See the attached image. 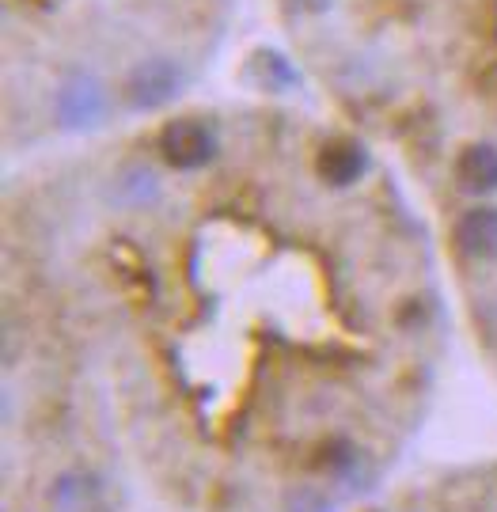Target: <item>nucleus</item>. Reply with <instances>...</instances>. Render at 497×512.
<instances>
[{
	"label": "nucleus",
	"instance_id": "f03ea898",
	"mask_svg": "<svg viewBox=\"0 0 497 512\" xmlns=\"http://www.w3.org/2000/svg\"><path fill=\"white\" fill-rule=\"evenodd\" d=\"M183 69L171 61V57H148L141 65H133L126 73V84H122V95H126L129 107L137 110H152L171 103L179 88H183Z\"/></svg>",
	"mask_w": 497,
	"mask_h": 512
},
{
	"label": "nucleus",
	"instance_id": "20e7f679",
	"mask_svg": "<svg viewBox=\"0 0 497 512\" xmlns=\"http://www.w3.org/2000/svg\"><path fill=\"white\" fill-rule=\"evenodd\" d=\"M452 239L467 258L475 262H494L497 258V209L494 205H475L467 209L456 228H452Z\"/></svg>",
	"mask_w": 497,
	"mask_h": 512
},
{
	"label": "nucleus",
	"instance_id": "423d86ee",
	"mask_svg": "<svg viewBox=\"0 0 497 512\" xmlns=\"http://www.w3.org/2000/svg\"><path fill=\"white\" fill-rule=\"evenodd\" d=\"M456 183L467 194H494L497 190V148L479 141V145H467L456 156Z\"/></svg>",
	"mask_w": 497,
	"mask_h": 512
},
{
	"label": "nucleus",
	"instance_id": "f257e3e1",
	"mask_svg": "<svg viewBox=\"0 0 497 512\" xmlns=\"http://www.w3.org/2000/svg\"><path fill=\"white\" fill-rule=\"evenodd\" d=\"M160 156H164L167 167L175 171H198V167L213 164L217 156V133L198 122V118H175L160 129Z\"/></svg>",
	"mask_w": 497,
	"mask_h": 512
},
{
	"label": "nucleus",
	"instance_id": "39448f33",
	"mask_svg": "<svg viewBox=\"0 0 497 512\" xmlns=\"http://www.w3.org/2000/svg\"><path fill=\"white\" fill-rule=\"evenodd\" d=\"M103 118V88L92 76H73L57 92V122L69 129H88Z\"/></svg>",
	"mask_w": 497,
	"mask_h": 512
},
{
	"label": "nucleus",
	"instance_id": "7ed1b4c3",
	"mask_svg": "<svg viewBox=\"0 0 497 512\" xmlns=\"http://www.w3.org/2000/svg\"><path fill=\"white\" fill-rule=\"evenodd\" d=\"M315 171H319V179L327 186H353L361 183L365 171H369V152L357 145V141L338 137V141H327V145L319 148Z\"/></svg>",
	"mask_w": 497,
	"mask_h": 512
},
{
	"label": "nucleus",
	"instance_id": "0eeeda50",
	"mask_svg": "<svg viewBox=\"0 0 497 512\" xmlns=\"http://www.w3.org/2000/svg\"><path fill=\"white\" fill-rule=\"evenodd\" d=\"M122 186H126L122 194L133 198V202H148V198H156V179H152L148 171H141V167H137V171H129V175H122Z\"/></svg>",
	"mask_w": 497,
	"mask_h": 512
},
{
	"label": "nucleus",
	"instance_id": "6e6552de",
	"mask_svg": "<svg viewBox=\"0 0 497 512\" xmlns=\"http://www.w3.org/2000/svg\"><path fill=\"white\" fill-rule=\"evenodd\" d=\"M293 4H296V8H308V12H323L331 0H293Z\"/></svg>",
	"mask_w": 497,
	"mask_h": 512
}]
</instances>
